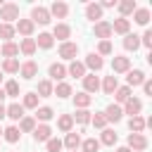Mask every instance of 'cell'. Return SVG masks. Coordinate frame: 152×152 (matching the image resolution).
I'll return each mask as SVG.
<instances>
[{
  "mask_svg": "<svg viewBox=\"0 0 152 152\" xmlns=\"http://www.w3.org/2000/svg\"><path fill=\"white\" fill-rule=\"evenodd\" d=\"M2 71H7V74H14V71H19V59H17V57H12V59H5V62H2Z\"/></svg>",
  "mask_w": 152,
  "mask_h": 152,
  "instance_id": "obj_42",
  "label": "cell"
},
{
  "mask_svg": "<svg viewBox=\"0 0 152 152\" xmlns=\"http://www.w3.org/2000/svg\"><path fill=\"white\" fill-rule=\"evenodd\" d=\"M62 145H66L71 152H76L78 150V145H81V135L78 133H66V138H64V142Z\"/></svg>",
  "mask_w": 152,
  "mask_h": 152,
  "instance_id": "obj_27",
  "label": "cell"
},
{
  "mask_svg": "<svg viewBox=\"0 0 152 152\" xmlns=\"http://www.w3.org/2000/svg\"><path fill=\"white\" fill-rule=\"evenodd\" d=\"M90 121L95 124V128H104V126H107V119H104V114H102V112H95V114L90 116Z\"/></svg>",
  "mask_w": 152,
  "mask_h": 152,
  "instance_id": "obj_46",
  "label": "cell"
},
{
  "mask_svg": "<svg viewBox=\"0 0 152 152\" xmlns=\"http://www.w3.org/2000/svg\"><path fill=\"white\" fill-rule=\"evenodd\" d=\"M57 126H59V131H64V133H71V126H74V119H71V114H62V116L57 119Z\"/></svg>",
  "mask_w": 152,
  "mask_h": 152,
  "instance_id": "obj_30",
  "label": "cell"
},
{
  "mask_svg": "<svg viewBox=\"0 0 152 152\" xmlns=\"http://www.w3.org/2000/svg\"><path fill=\"white\" fill-rule=\"evenodd\" d=\"M83 66H88V69H93V71H100V69L104 66V59H102V57H100L97 52H90V55L86 57Z\"/></svg>",
  "mask_w": 152,
  "mask_h": 152,
  "instance_id": "obj_8",
  "label": "cell"
},
{
  "mask_svg": "<svg viewBox=\"0 0 152 152\" xmlns=\"http://www.w3.org/2000/svg\"><path fill=\"white\" fill-rule=\"evenodd\" d=\"M76 55H78V45H76V43H69V40H66V43L59 45V57H62V59H71V62H74Z\"/></svg>",
  "mask_w": 152,
  "mask_h": 152,
  "instance_id": "obj_4",
  "label": "cell"
},
{
  "mask_svg": "<svg viewBox=\"0 0 152 152\" xmlns=\"http://www.w3.org/2000/svg\"><path fill=\"white\" fill-rule=\"evenodd\" d=\"M31 21H33V24H43V26H45V24H50V12H48L45 7H40V5H38V7H33V10H31Z\"/></svg>",
  "mask_w": 152,
  "mask_h": 152,
  "instance_id": "obj_3",
  "label": "cell"
},
{
  "mask_svg": "<svg viewBox=\"0 0 152 152\" xmlns=\"http://www.w3.org/2000/svg\"><path fill=\"white\" fill-rule=\"evenodd\" d=\"M116 131H112V128H102V138H100V142L102 145H114L116 142Z\"/></svg>",
  "mask_w": 152,
  "mask_h": 152,
  "instance_id": "obj_35",
  "label": "cell"
},
{
  "mask_svg": "<svg viewBox=\"0 0 152 152\" xmlns=\"http://www.w3.org/2000/svg\"><path fill=\"white\" fill-rule=\"evenodd\" d=\"M124 48L135 52V50L140 48V36H135V33H126V38H124Z\"/></svg>",
  "mask_w": 152,
  "mask_h": 152,
  "instance_id": "obj_25",
  "label": "cell"
},
{
  "mask_svg": "<svg viewBox=\"0 0 152 152\" xmlns=\"http://www.w3.org/2000/svg\"><path fill=\"white\" fill-rule=\"evenodd\" d=\"M5 95H7V97H17V95H19V83H17V81H7Z\"/></svg>",
  "mask_w": 152,
  "mask_h": 152,
  "instance_id": "obj_45",
  "label": "cell"
},
{
  "mask_svg": "<svg viewBox=\"0 0 152 152\" xmlns=\"http://www.w3.org/2000/svg\"><path fill=\"white\" fill-rule=\"evenodd\" d=\"M116 152H131V150H128V147H119Z\"/></svg>",
  "mask_w": 152,
  "mask_h": 152,
  "instance_id": "obj_54",
  "label": "cell"
},
{
  "mask_svg": "<svg viewBox=\"0 0 152 152\" xmlns=\"http://www.w3.org/2000/svg\"><path fill=\"white\" fill-rule=\"evenodd\" d=\"M19 50H21L26 57H31V55L36 52V40H33V38H24L21 45H19Z\"/></svg>",
  "mask_w": 152,
  "mask_h": 152,
  "instance_id": "obj_31",
  "label": "cell"
},
{
  "mask_svg": "<svg viewBox=\"0 0 152 152\" xmlns=\"http://www.w3.org/2000/svg\"><path fill=\"white\" fill-rule=\"evenodd\" d=\"M83 88H86L83 93H88V95H90V93H97V90H100V78H97L95 74H86V76H83Z\"/></svg>",
  "mask_w": 152,
  "mask_h": 152,
  "instance_id": "obj_6",
  "label": "cell"
},
{
  "mask_svg": "<svg viewBox=\"0 0 152 152\" xmlns=\"http://www.w3.org/2000/svg\"><path fill=\"white\" fill-rule=\"evenodd\" d=\"M133 17H135V24H140V26H145V24L150 21V10H145V7H135V12H133Z\"/></svg>",
  "mask_w": 152,
  "mask_h": 152,
  "instance_id": "obj_28",
  "label": "cell"
},
{
  "mask_svg": "<svg viewBox=\"0 0 152 152\" xmlns=\"http://www.w3.org/2000/svg\"><path fill=\"white\" fill-rule=\"evenodd\" d=\"M114 5H116V2H114V0H104V2H102V5H100V7H114Z\"/></svg>",
  "mask_w": 152,
  "mask_h": 152,
  "instance_id": "obj_51",
  "label": "cell"
},
{
  "mask_svg": "<svg viewBox=\"0 0 152 152\" xmlns=\"http://www.w3.org/2000/svg\"><path fill=\"white\" fill-rule=\"evenodd\" d=\"M140 45H145V48H152V31L147 28L142 36H140Z\"/></svg>",
  "mask_w": 152,
  "mask_h": 152,
  "instance_id": "obj_49",
  "label": "cell"
},
{
  "mask_svg": "<svg viewBox=\"0 0 152 152\" xmlns=\"http://www.w3.org/2000/svg\"><path fill=\"white\" fill-rule=\"evenodd\" d=\"M86 19H90V21H102V7L97 5V2H90V5H86Z\"/></svg>",
  "mask_w": 152,
  "mask_h": 152,
  "instance_id": "obj_13",
  "label": "cell"
},
{
  "mask_svg": "<svg viewBox=\"0 0 152 152\" xmlns=\"http://www.w3.org/2000/svg\"><path fill=\"white\" fill-rule=\"evenodd\" d=\"M128 128L133 131V133H142V128H145V119L138 114V116H131V121H128Z\"/></svg>",
  "mask_w": 152,
  "mask_h": 152,
  "instance_id": "obj_33",
  "label": "cell"
},
{
  "mask_svg": "<svg viewBox=\"0 0 152 152\" xmlns=\"http://www.w3.org/2000/svg\"><path fill=\"white\" fill-rule=\"evenodd\" d=\"M5 116H10L12 121H21L24 119V107L21 104H10V107H5Z\"/></svg>",
  "mask_w": 152,
  "mask_h": 152,
  "instance_id": "obj_17",
  "label": "cell"
},
{
  "mask_svg": "<svg viewBox=\"0 0 152 152\" xmlns=\"http://www.w3.org/2000/svg\"><path fill=\"white\" fill-rule=\"evenodd\" d=\"M90 102H93V97H90L88 93H76V95H74V104H76L78 109H86Z\"/></svg>",
  "mask_w": 152,
  "mask_h": 152,
  "instance_id": "obj_29",
  "label": "cell"
},
{
  "mask_svg": "<svg viewBox=\"0 0 152 152\" xmlns=\"http://www.w3.org/2000/svg\"><path fill=\"white\" fill-rule=\"evenodd\" d=\"M48 12H50V17L55 14L57 19H64V17L69 14V5H66V2H59V0H57V2H52V5H50V10H48Z\"/></svg>",
  "mask_w": 152,
  "mask_h": 152,
  "instance_id": "obj_9",
  "label": "cell"
},
{
  "mask_svg": "<svg viewBox=\"0 0 152 152\" xmlns=\"http://www.w3.org/2000/svg\"><path fill=\"white\" fill-rule=\"evenodd\" d=\"M52 93H55L57 97H69V95H71V86L62 81V83H57V88H55Z\"/></svg>",
  "mask_w": 152,
  "mask_h": 152,
  "instance_id": "obj_43",
  "label": "cell"
},
{
  "mask_svg": "<svg viewBox=\"0 0 152 152\" xmlns=\"http://www.w3.org/2000/svg\"><path fill=\"white\" fill-rule=\"evenodd\" d=\"M128 97H133L128 86H121V88H116V90H114V100H116V102H121V104H124Z\"/></svg>",
  "mask_w": 152,
  "mask_h": 152,
  "instance_id": "obj_32",
  "label": "cell"
},
{
  "mask_svg": "<svg viewBox=\"0 0 152 152\" xmlns=\"http://www.w3.org/2000/svg\"><path fill=\"white\" fill-rule=\"evenodd\" d=\"M48 74H50V78H52V81H59V83H62V78L66 76V66H64V64H57V62H55V64H50Z\"/></svg>",
  "mask_w": 152,
  "mask_h": 152,
  "instance_id": "obj_15",
  "label": "cell"
},
{
  "mask_svg": "<svg viewBox=\"0 0 152 152\" xmlns=\"http://www.w3.org/2000/svg\"><path fill=\"white\" fill-rule=\"evenodd\" d=\"M2 116H5V104L0 102V119H2Z\"/></svg>",
  "mask_w": 152,
  "mask_h": 152,
  "instance_id": "obj_52",
  "label": "cell"
},
{
  "mask_svg": "<svg viewBox=\"0 0 152 152\" xmlns=\"http://www.w3.org/2000/svg\"><path fill=\"white\" fill-rule=\"evenodd\" d=\"M50 135H52V128H50L48 124H40V126L33 128V138H36V142H48Z\"/></svg>",
  "mask_w": 152,
  "mask_h": 152,
  "instance_id": "obj_7",
  "label": "cell"
},
{
  "mask_svg": "<svg viewBox=\"0 0 152 152\" xmlns=\"http://www.w3.org/2000/svg\"><path fill=\"white\" fill-rule=\"evenodd\" d=\"M33 40H36V48H43V50H50L55 43V38L50 33H38V38H33Z\"/></svg>",
  "mask_w": 152,
  "mask_h": 152,
  "instance_id": "obj_21",
  "label": "cell"
},
{
  "mask_svg": "<svg viewBox=\"0 0 152 152\" xmlns=\"http://www.w3.org/2000/svg\"><path fill=\"white\" fill-rule=\"evenodd\" d=\"M0 19H2V24H10V21L19 19V5H14V2H5V5L0 7Z\"/></svg>",
  "mask_w": 152,
  "mask_h": 152,
  "instance_id": "obj_1",
  "label": "cell"
},
{
  "mask_svg": "<svg viewBox=\"0 0 152 152\" xmlns=\"http://www.w3.org/2000/svg\"><path fill=\"white\" fill-rule=\"evenodd\" d=\"M135 7H138V5H135V0H121V2H119V12H121V17H124V19H126L128 14H133V12H135Z\"/></svg>",
  "mask_w": 152,
  "mask_h": 152,
  "instance_id": "obj_24",
  "label": "cell"
},
{
  "mask_svg": "<svg viewBox=\"0 0 152 152\" xmlns=\"http://www.w3.org/2000/svg\"><path fill=\"white\" fill-rule=\"evenodd\" d=\"M33 26H36V24H33L31 19H21V17H19V19H17V26H14V31H19L21 36H26V38H28V36L33 33Z\"/></svg>",
  "mask_w": 152,
  "mask_h": 152,
  "instance_id": "obj_10",
  "label": "cell"
},
{
  "mask_svg": "<svg viewBox=\"0 0 152 152\" xmlns=\"http://www.w3.org/2000/svg\"><path fill=\"white\" fill-rule=\"evenodd\" d=\"M19 71H21V76H24L26 81H31V78L38 74V64H36L33 59H28V62H24V64L19 66Z\"/></svg>",
  "mask_w": 152,
  "mask_h": 152,
  "instance_id": "obj_12",
  "label": "cell"
},
{
  "mask_svg": "<svg viewBox=\"0 0 152 152\" xmlns=\"http://www.w3.org/2000/svg\"><path fill=\"white\" fill-rule=\"evenodd\" d=\"M0 55H2L5 59H12L14 55H19V45H17V43H5V45L0 48Z\"/></svg>",
  "mask_w": 152,
  "mask_h": 152,
  "instance_id": "obj_26",
  "label": "cell"
},
{
  "mask_svg": "<svg viewBox=\"0 0 152 152\" xmlns=\"http://www.w3.org/2000/svg\"><path fill=\"white\" fill-rule=\"evenodd\" d=\"M126 147H128V150H135V152H142V150L147 147V138H145L142 133H131Z\"/></svg>",
  "mask_w": 152,
  "mask_h": 152,
  "instance_id": "obj_2",
  "label": "cell"
},
{
  "mask_svg": "<svg viewBox=\"0 0 152 152\" xmlns=\"http://www.w3.org/2000/svg\"><path fill=\"white\" fill-rule=\"evenodd\" d=\"M33 128H36V119L24 116V119L19 121V133H21V131H24V133H33Z\"/></svg>",
  "mask_w": 152,
  "mask_h": 152,
  "instance_id": "obj_37",
  "label": "cell"
},
{
  "mask_svg": "<svg viewBox=\"0 0 152 152\" xmlns=\"http://www.w3.org/2000/svg\"><path fill=\"white\" fill-rule=\"evenodd\" d=\"M2 135H5V140H7V142H17V140L21 138V133H19V128H17V126H7V128L2 131Z\"/></svg>",
  "mask_w": 152,
  "mask_h": 152,
  "instance_id": "obj_34",
  "label": "cell"
},
{
  "mask_svg": "<svg viewBox=\"0 0 152 152\" xmlns=\"http://www.w3.org/2000/svg\"><path fill=\"white\" fill-rule=\"evenodd\" d=\"M62 147H64V145H62L59 138H50V140H48V152H59Z\"/></svg>",
  "mask_w": 152,
  "mask_h": 152,
  "instance_id": "obj_47",
  "label": "cell"
},
{
  "mask_svg": "<svg viewBox=\"0 0 152 152\" xmlns=\"http://www.w3.org/2000/svg\"><path fill=\"white\" fill-rule=\"evenodd\" d=\"M126 81H128V88H135V86H142V83H145V74H142L140 69H133V71H128V76H126Z\"/></svg>",
  "mask_w": 152,
  "mask_h": 152,
  "instance_id": "obj_16",
  "label": "cell"
},
{
  "mask_svg": "<svg viewBox=\"0 0 152 152\" xmlns=\"http://www.w3.org/2000/svg\"><path fill=\"white\" fill-rule=\"evenodd\" d=\"M90 116H93V114H90L88 109H76V114H74L71 119H74V121H78L81 126H86V124H90Z\"/></svg>",
  "mask_w": 152,
  "mask_h": 152,
  "instance_id": "obj_36",
  "label": "cell"
},
{
  "mask_svg": "<svg viewBox=\"0 0 152 152\" xmlns=\"http://www.w3.org/2000/svg\"><path fill=\"white\" fill-rule=\"evenodd\" d=\"M0 81H2V71H0Z\"/></svg>",
  "mask_w": 152,
  "mask_h": 152,
  "instance_id": "obj_55",
  "label": "cell"
},
{
  "mask_svg": "<svg viewBox=\"0 0 152 152\" xmlns=\"http://www.w3.org/2000/svg\"><path fill=\"white\" fill-rule=\"evenodd\" d=\"M0 135H2V128H0Z\"/></svg>",
  "mask_w": 152,
  "mask_h": 152,
  "instance_id": "obj_56",
  "label": "cell"
},
{
  "mask_svg": "<svg viewBox=\"0 0 152 152\" xmlns=\"http://www.w3.org/2000/svg\"><path fill=\"white\" fill-rule=\"evenodd\" d=\"M81 147H83V152H97V150H100V140L88 138V140H83V142H81Z\"/></svg>",
  "mask_w": 152,
  "mask_h": 152,
  "instance_id": "obj_44",
  "label": "cell"
},
{
  "mask_svg": "<svg viewBox=\"0 0 152 152\" xmlns=\"http://www.w3.org/2000/svg\"><path fill=\"white\" fill-rule=\"evenodd\" d=\"M95 36L102 38V40H107V38L112 36V24H109V21H97V24H95Z\"/></svg>",
  "mask_w": 152,
  "mask_h": 152,
  "instance_id": "obj_19",
  "label": "cell"
},
{
  "mask_svg": "<svg viewBox=\"0 0 152 152\" xmlns=\"http://www.w3.org/2000/svg\"><path fill=\"white\" fill-rule=\"evenodd\" d=\"M102 114H104V119H107V121H114V124H116V121H121V114H124V112H121V107H119V104H109Z\"/></svg>",
  "mask_w": 152,
  "mask_h": 152,
  "instance_id": "obj_20",
  "label": "cell"
},
{
  "mask_svg": "<svg viewBox=\"0 0 152 152\" xmlns=\"http://www.w3.org/2000/svg\"><path fill=\"white\" fill-rule=\"evenodd\" d=\"M5 97H7V95H5V90H2V88H0V102H2V100H5Z\"/></svg>",
  "mask_w": 152,
  "mask_h": 152,
  "instance_id": "obj_53",
  "label": "cell"
},
{
  "mask_svg": "<svg viewBox=\"0 0 152 152\" xmlns=\"http://www.w3.org/2000/svg\"><path fill=\"white\" fill-rule=\"evenodd\" d=\"M52 38H57V40H62V43H66V38L71 36V28L66 26V24H57L55 28H52V33H50Z\"/></svg>",
  "mask_w": 152,
  "mask_h": 152,
  "instance_id": "obj_14",
  "label": "cell"
},
{
  "mask_svg": "<svg viewBox=\"0 0 152 152\" xmlns=\"http://www.w3.org/2000/svg\"><path fill=\"white\" fill-rule=\"evenodd\" d=\"M112 69H114V74H126L131 69V59L128 57H114L112 59Z\"/></svg>",
  "mask_w": 152,
  "mask_h": 152,
  "instance_id": "obj_11",
  "label": "cell"
},
{
  "mask_svg": "<svg viewBox=\"0 0 152 152\" xmlns=\"http://www.w3.org/2000/svg\"><path fill=\"white\" fill-rule=\"evenodd\" d=\"M12 36H14V26L12 24H0V38L5 43H12Z\"/></svg>",
  "mask_w": 152,
  "mask_h": 152,
  "instance_id": "obj_38",
  "label": "cell"
},
{
  "mask_svg": "<svg viewBox=\"0 0 152 152\" xmlns=\"http://www.w3.org/2000/svg\"><path fill=\"white\" fill-rule=\"evenodd\" d=\"M128 28H131V21H128V19H124V17L114 19V24H112V33H121V36H126V33H128Z\"/></svg>",
  "mask_w": 152,
  "mask_h": 152,
  "instance_id": "obj_18",
  "label": "cell"
},
{
  "mask_svg": "<svg viewBox=\"0 0 152 152\" xmlns=\"http://www.w3.org/2000/svg\"><path fill=\"white\" fill-rule=\"evenodd\" d=\"M21 107H26V109H38V95H36V93H26Z\"/></svg>",
  "mask_w": 152,
  "mask_h": 152,
  "instance_id": "obj_40",
  "label": "cell"
},
{
  "mask_svg": "<svg viewBox=\"0 0 152 152\" xmlns=\"http://www.w3.org/2000/svg\"><path fill=\"white\" fill-rule=\"evenodd\" d=\"M36 95H38V97H50V95H52V83H50V81H40Z\"/></svg>",
  "mask_w": 152,
  "mask_h": 152,
  "instance_id": "obj_39",
  "label": "cell"
},
{
  "mask_svg": "<svg viewBox=\"0 0 152 152\" xmlns=\"http://www.w3.org/2000/svg\"><path fill=\"white\" fill-rule=\"evenodd\" d=\"M112 52V43L109 40H100V45H97V55L102 57V55H109Z\"/></svg>",
  "mask_w": 152,
  "mask_h": 152,
  "instance_id": "obj_48",
  "label": "cell"
},
{
  "mask_svg": "<svg viewBox=\"0 0 152 152\" xmlns=\"http://www.w3.org/2000/svg\"><path fill=\"white\" fill-rule=\"evenodd\" d=\"M140 109H142V102L138 100V97H128L126 102H124V114H131V116H138L140 114Z\"/></svg>",
  "mask_w": 152,
  "mask_h": 152,
  "instance_id": "obj_5",
  "label": "cell"
},
{
  "mask_svg": "<svg viewBox=\"0 0 152 152\" xmlns=\"http://www.w3.org/2000/svg\"><path fill=\"white\" fill-rule=\"evenodd\" d=\"M66 74H69V76H76V78H83V76H86V66H83V62H76V59H74V62L69 64Z\"/></svg>",
  "mask_w": 152,
  "mask_h": 152,
  "instance_id": "obj_22",
  "label": "cell"
},
{
  "mask_svg": "<svg viewBox=\"0 0 152 152\" xmlns=\"http://www.w3.org/2000/svg\"><path fill=\"white\" fill-rule=\"evenodd\" d=\"M142 90H145V95H152V81H147V78H145V83H142Z\"/></svg>",
  "mask_w": 152,
  "mask_h": 152,
  "instance_id": "obj_50",
  "label": "cell"
},
{
  "mask_svg": "<svg viewBox=\"0 0 152 152\" xmlns=\"http://www.w3.org/2000/svg\"><path fill=\"white\" fill-rule=\"evenodd\" d=\"M119 88V81H116V76L112 74V76H104V83H102V90H104V95H114V90Z\"/></svg>",
  "mask_w": 152,
  "mask_h": 152,
  "instance_id": "obj_23",
  "label": "cell"
},
{
  "mask_svg": "<svg viewBox=\"0 0 152 152\" xmlns=\"http://www.w3.org/2000/svg\"><path fill=\"white\" fill-rule=\"evenodd\" d=\"M52 116H55V112H52L50 107H38V109H36V119H38V121H50Z\"/></svg>",
  "mask_w": 152,
  "mask_h": 152,
  "instance_id": "obj_41",
  "label": "cell"
}]
</instances>
